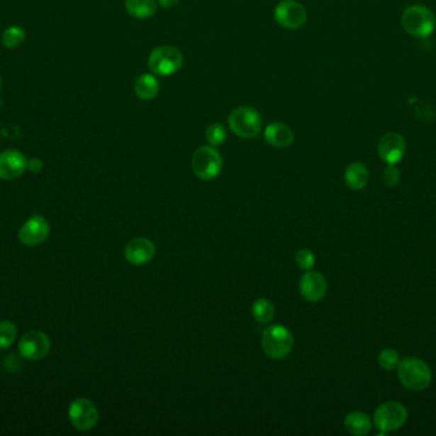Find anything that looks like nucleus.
Returning <instances> with one entry per match:
<instances>
[{"label": "nucleus", "instance_id": "1", "mask_svg": "<svg viewBox=\"0 0 436 436\" xmlns=\"http://www.w3.org/2000/svg\"><path fill=\"white\" fill-rule=\"evenodd\" d=\"M398 378L402 385L413 391H425L432 380V372L423 359L407 357L398 366Z\"/></svg>", "mask_w": 436, "mask_h": 436}, {"label": "nucleus", "instance_id": "2", "mask_svg": "<svg viewBox=\"0 0 436 436\" xmlns=\"http://www.w3.org/2000/svg\"><path fill=\"white\" fill-rule=\"evenodd\" d=\"M402 26L407 33L416 38H429L436 27V17L430 8L415 4L402 14Z\"/></svg>", "mask_w": 436, "mask_h": 436}, {"label": "nucleus", "instance_id": "3", "mask_svg": "<svg viewBox=\"0 0 436 436\" xmlns=\"http://www.w3.org/2000/svg\"><path fill=\"white\" fill-rule=\"evenodd\" d=\"M262 347L269 359H285L294 348V335L281 324L271 325L263 332Z\"/></svg>", "mask_w": 436, "mask_h": 436}, {"label": "nucleus", "instance_id": "4", "mask_svg": "<svg viewBox=\"0 0 436 436\" xmlns=\"http://www.w3.org/2000/svg\"><path fill=\"white\" fill-rule=\"evenodd\" d=\"M181 52L174 46H158L148 58V68L157 76H171L183 65Z\"/></svg>", "mask_w": 436, "mask_h": 436}, {"label": "nucleus", "instance_id": "5", "mask_svg": "<svg viewBox=\"0 0 436 436\" xmlns=\"http://www.w3.org/2000/svg\"><path fill=\"white\" fill-rule=\"evenodd\" d=\"M228 126L235 135L242 138H254L262 129V116L257 110L249 107H240L228 116Z\"/></svg>", "mask_w": 436, "mask_h": 436}, {"label": "nucleus", "instance_id": "6", "mask_svg": "<svg viewBox=\"0 0 436 436\" xmlns=\"http://www.w3.org/2000/svg\"><path fill=\"white\" fill-rule=\"evenodd\" d=\"M191 168L199 180H215L221 173V154L213 146H202L193 155Z\"/></svg>", "mask_w": 436, "mask_h": 436}, {"label": "nucleus", "instance_id": "7", "mask_svg": "<svg viewBox=\"0 0 436 436\" xmlns=\"http://www.w3.org/2000/svg\"><path fill=\"white\" fill-rule=\"evenodd\" d=\"M408 417L405 405L399 402L380 404L374 412V425L381 432H391L401 429Z\"/></svg>", "mask_w": 436, "mask_h": 436}, {"label": "nucleus", "instance_id": "8", "mask_svg": "<svg viewBox=\"0 0 436 436\" xmlns=\"http://www.w3.org/2000/svg\"><path fill=\"white\" fill-rule=\"evenodd\" d=\"M68 417L73 427L79 431H89L99 423V410L87 398H77L70 403Z\"/></svg>", "mask_w": 436, "mask_h": 436}, {"label": "nucleus", "instance_id": "9", "mask_svg": "<svg viewBox=\"0 0 436 436\" xmlns=\"http://www.w3.org/2000/svg\"><path fill=\"white\" fill-rule=\"evenodd\" d=\"M50 349V338L40 330H32L23 334L19 339L18 351L22 359L38 361L46 357Z\"/></svg>", "mask_w": 436, "mask_h": 436}, {"label": "nucleus", "instance_id": "10", "mask_svg": "<svg viewBox=\"0 0 436 436\" xmlns=\"http://www.w3.org/2000/svg\"><path fill=\"white\" fill-rule=\"evenodd\" d=\"M49 236L50 224L44 217L40 215L27 219L18 231L19 242L27 247H36L38 244H44Z\"/></svg>", "mask_w": 436, "mask_h": 436}, {"label": "nucleus", "instance_id": "11", "mask_svg": "<svg viewBox=\"0 0 436 436\" xmlns=\"http://www.w3.org/2000/svg\"><path fill=\"white\" fill-rule=\"evenodd\" d=\"M274 18L281 26L289 30H296L303 26L308 14L303 4L296 0H282L274 9Z\"/></svg>", "mask_w": 436, "mask_h": 436}, {"label": "nucleus", "instance_id": "12", "mask_svg": "<svg viewBox=\"0 0 436 436\" xmlns=\"http://www.w3.org/2000/svg\"><path fill=\"white\" fill-rule=\"evenodd\" d=\"M298 288H300V293L306 301L318 302L323 300L327 295L328 283L320 273L308 270L300 278Z\"/></svg>", "mask_w": 436, "mask_h": 436}, {"label": "nucleus", "instance_id": "13", "mask_svg": "<svg viewBox=\"0 0 436 436\" xmlns=\"http://www.w3.org/2000/svg\"><path fill=\"white\" fill-rule=\"evenodd\" d=\"M380 159L386 164H398L406 154V141L403 136L397 132H389L380 138L378 145Z\"/></svg>", "mask_w": 436, "mask_h": 436}, {"label": "nucleus", "instance_id": "14", "mask_svg": "<svg viewBox=\"0 0 436 436\" xmlns=\"http://www.w3.org/2000/svg\"><path fill=\"white\" fill-rule=\"evenodd\" d=\"M27 159L18 150H6L0 153V180L19 178L27 170Z\"/></svg>", "mask_w": 436, "mask_h": 436}, {"label": "nucleus", "instance_id": "15", "mask_svg": "<svg viewBox=\"0 0 436 436\" xmlns=\"http://www.w3.org/2000/svg\"><path fill=\"white\" fill-rule=\"evenodd\" d=\"M156 249L152 241L147 238H134L125 246L124 255L129 263L135 266H142L152 261L155 257Z\"/></svg>", "mask_w": 436, "mask_h": 436}, {"label": "nucleus", "instance_id": "16", "mask_svg": "<svg viewBox=\"0 0 436 436\" xmlns=\"http://www.w3.org/2000/svg\"><path fill=\"white\" fill-rule=\"evenodd\" d=\"M264 140L273 148H287L294 142V132L285 123L273 122L264 129Z\"/></svg>", "mask_w": 436, "mask_h": 436}, {"label": "nucleus", "instance_id": "17", "mask_svg": "<svg viewBox=\"0 0 436 436\" xmlns=\"http://www.w3.org/2000/svg\"><path fill=\"white\" fill-rule=\"evenodd\" d=\"M371 420L367 416V413L360 410L350 412L345 418V427L351 435L362 436L367 435L371 430Z\"/></svg>", "mask_w": 436, "mask_h": 436}, {"label": "nucleus", "instance_id": "18", "mask_svg": "<svg viewBox=\"0 0 436 436\" xmlns=\"http://www.w3.org/2000/svg\"><path fill=\"white\" fill-rule=\"evenodd\" d=\"M345 182L351 190L360 191L369 182V170L362 163H352L345 172Z\"/></svg>", "mask_w": 436, "mask_h": 436}, {"label": "nucleus", "instance_id": "19", "mask_svg": "<svg viewBox=\"0 0 436 436\" xmlns=\"http://www.w3.org/2000/svg\"><path fill=\"white\" fill-rule=\"evenodd\" d=\"M158 91H160L158 80L153 75L145 73V75H142L137 78V81L134 84V92L142 100L155 99L157 97Z\"/></svg>", "mask_w": 436, "mask_h": 436}, {"label": "nucleus", "instance_id": "20", "mask_svg": "<svg viewBox=\"0 0 436 436\" xmlns=\"http://www.w3.org/2000/svg\"><path fill=\"white\" fill-rule=\"evenodd\" d=\"M125 9L134 18L145 20L156 13L157 1L156 0H125Z\"/></svg>", "mask_w": 436, "mask_h": 436}, {"label": "nucleus", "instance_id": "21", "mask_svg": "<svg viewBox=\"0 0 436 436\" xmlns=\"http://www.w3.org/2000/svg\"><path fill=\"white\" fill-rule=\"evenodd\" d=\"M252 314H253L254 319L260 324H268L269 321H272L273 316H274V306L269 300L259 298L254 302L252 306Z\"/></svg>", "mask_w": 436, "mask_h": 436}, {"label": "nucleus", "instance_id": "22", "mask_svg": "<svg viewBox=\"0 0 436 436\" xmlns=\"http://www.w3.org/2000/svg\"><path fill=\"white\" fill-rule=\"evenodd\" d=\"M25 39V30L21 26H16V25L8 27L4 30V33H1V44L8 49L18 48L19 45H22Z\"/></svg>", "mask_w": 436, "mask_h": 436}, {"label": "nucleus", "instance_id": "23", "mask_svg": "<svg viewBox=\"0 0 436 436\" xmlns=\"http://www.w3.org/2000/svg\"><path fill=\"white\" fill-rule=\"evenodd\" d=\"M17 339V327L12 321H0V349H8Z\"/></svg>", "mask_w": 436, "mask_h": 436}, {"label": "nucleus", "instance_id": "24", "mask_svg": "<svg viewBox=\"0 0 436 436\" xmlns=\"http://www.w3.org/2000/svg\"><path fill=\"white\" fill-rule=\"evenodd\" d=\"M378 364H379L381 369L388 370V371H392L398 369L399 364H401V357H399V353L394 349H383L378 356Z\"/></svg>", "mask_w": 436, "mask_h": 436}, {"label": "nucleus", "instance_id": "25", "mask_svg": "<svg viewBox=\"0 0 436 436\" xmlns=\"http://www.w3.org/2000/svg\"><path fill=\"white\" fill-rule=\"evenodd\" d=\"M206 138L208 141L211 146H220L228 138V132L226 129L220 124V123H213L211 124L207 131H206Z\"/></svg>", "mask_w": 436, "mask_h": 436}, {"label": "nucleus", "instance_id": "26", "mask_svg": "<svg viewBox=\"0 0 436 436\" xmlns=\"http://www.w3.org/2000/svg\"><path fill=\"white\" fill-rule=\"evenodd\" d=\"M295 260H296L297 266L306 271L313 269V266L315 265V256L313 251L308 250V249L297 251Z\"/></svg>", "mask_w": 436, "mask_h": 436}, {"label": "nucleus", "instance_id": "27", "mask_svg": "<svg viewBox=\"0 0 436 436\" xmlns=\"http://www.w3.org/2000/svg\"><path fill=\"white\" fill-rule=\"evenodd\" d=\"M383 180L386 186L394 187L397 186L401 180V173H399L398 168L394 164H388V167L383 172Z\"/></svg>", "mask_w": 436, "mask_h": 436}, {"label": "nucleus", "instance_id": "28", "mask_svg": "<svg viewBox=\"0 0 436 436\" xmlns=\"http://www.w3.org/2000/svg\"><path fill=\"white\" fill-rule=\"evenodd\" d=\"M3 365L6 367V371L17 372L21 369V366H22V361L16 356V353H11L3 361Z\"/></svg>", "mask_w": 436, "mask_h": 436}, {"label": "nucleus", "instance_id": "29", "mask_svg": "<svg viewBox=\"0 0 436 436\" xmlns=\"http://www.w3.org/2000/svg\"><path fill=\"white\" fill-rule=\"evenodd\" d=\"M27 169L31 170L32 173H38L43 169V161L38 159V158H32V159L27 161Z\"/></svg>", "mask_w": 436, "mask_h": 436}, {"label": "nucleus", "instance_id": "30", "mask_svg": "<svg viewBox=\"0 0 436 436\" xmlns=\"http://www.w3.org/2000/svg\"><path fill=\"white\" fill-rule=\"evenodd\" d=\"M179 0H158V4L162 8H172L177 6Z\"/></svg>", "mask_w": 436, "mask_h": 436}, {"label": "nucleus", "instance_id": "31", "mask_svg": "<svg viewBox=\"0 0 436 436\" xmlns=\"http://www.w3.org/2000/svg\"><path fill=\"white\" fill-rule=\"evenodd\" d=\"M0 87H1V78H0Z\"/></svg>", "mask_w": 436, "mask_h": 436}]
</instances>
